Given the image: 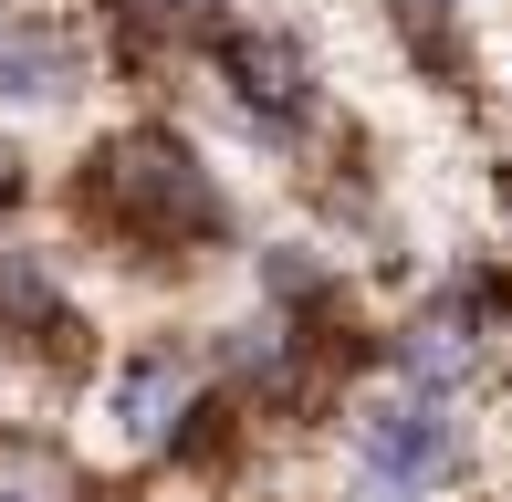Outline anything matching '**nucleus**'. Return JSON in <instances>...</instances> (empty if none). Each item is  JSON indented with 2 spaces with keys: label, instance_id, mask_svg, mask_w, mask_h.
Segmentation results:
<instances>
[{
  "label": "nucleus",
  "instance_id": "obj_2",
  "mask_svg": "<svg viewBox=\"0 0 512 502\" xmlns=\"http://www.w3.org/2000/svg\"><path fill=\"white\" fill-rule=\"evenodd\" d=\"M84 84V53L63 21L42 11H0V105H63Z\"/></svg>",
  "mask_w": 512,
  "mask_h": 502
},
{
  "label": "nucleus",
  "instance_id": "obj_5",
  "mask_svg": "<svg viewBox=\"0 0 512 502\" xmlns=\"http://www.w3.org/2000/svg\"><path fill=\"white\" fill-rule=\"evenodd\" d=\"M0 502H53V492H32V482H0Z\"/></svg>",
  "mask_w": 512,
  "mask_h": 502
},
{
  "label": "nucleus",
  "instance_id": "obj_1",
  "mask_svg": "<svg viewBox=\"0 0 512 502\" xmlns=\"http://www.w3.org/2000/svg\"><path fill=\"white\" fill-rule=\"evenodd\" d=\"M345 450H356L366 492L418 502L429 482H450V471L471 461V429L450 419V398H429V387H398V398H366L356 419H345Z\"/></svg>",
  "mask_w": 512,
  "mask_h": 502
},
{
  "label": "nucleus",
  "instance_id": "obj_4",
  "mask_svg": "<svg viewBox=\"0 0 512 502\" xmlns=\"http://www.w3.org/2000/svg\"><path fill=\"white\" fill-rule=\"evenodd\" d=\"M471 367H481V325H471L460 304L418 314V325L398 335V377H408V387H429V398H450V387L471 377Z\"/></svg>",
  "mask_w": 512,
  "mask_h": 502
},
{
  "label": "nucleus",
  "instance_id": "obj_6",
  "mask_svg": "<svg viewBox=\"0 0 512 502\" xmlns=\"http://www.w3.org/2000/svg\"><path fill=\"white\" fill-rule=\"evenodd\" d=\"M429 11H460V0H429Z\"/></svg>",
  "mask_w": 512,
  "mask_h": 502
},
{
  "label": "nucleus",
  "instance_id": "obj_3",
  "mask_svg": "<svg viewBox=\"0 0 512 502\" xmlns=\"http://www.w3.org/2000/svg\"><path fill=\"white\" fill-rule=\"evenodd\" d=\"M189 377H199V356L189 346H136L126 367H115V429H126L136 450H157V440H178V408H189Z\"/></svg>",
  "mask_w": 512,
  "mask_h": 502
}]
</instances>
